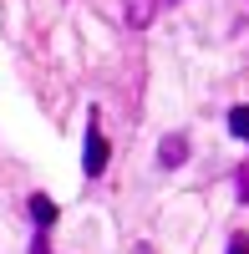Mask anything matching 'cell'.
I'll use <instances>...</instances> for the list:
<instances>
[{
  "label": "cell",
  "mask_w": 249,
  "mask_h": 254,
  "mask_svg": "<svg viewBox=\"0 0 249 254\" xmlns=\"http://www.w3.org/2000/svg\"><path fill=\"white\" fill-rule=\"evenodd\" d=\"M81 168H87L92 178L107 168V137H102V117H97V107L87 112V153H81Z\"/></svg>",
  "instance_id": "obj_1"
},
{
  "label": "cell",
  "mask_w": 249,
  "mask_h": 254,
  "mask_svg": "<svg viewBox=\"0 0 249 254\" xmlns=\"http://www.w3.org/2000/svg\"><path fill=\"white\" fill-rule=\"evenodd\" d=\"M122 15H127L132 31H148L153 15H158V0H122Z\"/></svg>",
  "instance_id": "obj_2"
},
{
  "label": "cell",
  "mask_w": 249,
  "mask_h": 254,
  "mask_svg": "<svg viewBox=\"0 0 249 254\" xmlns=\"http://www.w3.org/2000/svg\"><path fill=\"white\" fill-rule=\"evenodd\" d=\"M183 158H188V137H183V132H168V137L158 142V163L163 168H178Z\"/></svg>",
  "instance_id": "obj_3"
},
{
  "label": "cell",
  "mask_w": 249,
  "mask_h": 254,
  "mask_svg": "<svg viewBox=\"0 0 249 254\" xmlns=\"http://www.w3.org/2000/svg\"><path fill=\"white\" fill-rule=\"evenodd\" d=\"M26 208H31V219H36V229H41V234H46V229L56 224V203H51L46 193H31V203H26Z\"/></svg>",
  "instance_id": "obj_4"
},
{
  "label": "cell",
  "mask_w": 249,
  "mask_h": 254,
  "mask_svg": "<svg viewBox=\"0 0 249 254\" xmlns=\"http://www.w3.org/2000/svg\"><path fill=\"white\" fill-rule=\"evenodd\" d=\"M229 132L249 142V102H244V107H234V112H229Z\"/></svg>",
  "instance_id": "obj_5"
},
{
  "label": "cell",
  "mask_w": 249,
  "mask_h": 254,
  "mask_svg": "<svg viewBox=\"0 0 249 254\" xmlns=\"http://www.w3.org/2000/svg\"><path fill=\"white\" fill-rule=\"evenodd\" d=\"M229 254H249V234H229Z\"/></svg>",
  "instance_id": "obj_6"
},
{
  "label": "cell",
  "mask_w": 249,
  "mask_h": 254,
  "mask_svg": "<svg viewBox=\"0 0 249 254\" xmlns=\"http://www.w3.org/2000/svg\"><path fill=\"white\" fill-rule=\"evenodd\" d=\"M239 203H249V163L239 168Z\"/></svg>",
  "instance_id": "obj_7"
}]
</instances>
